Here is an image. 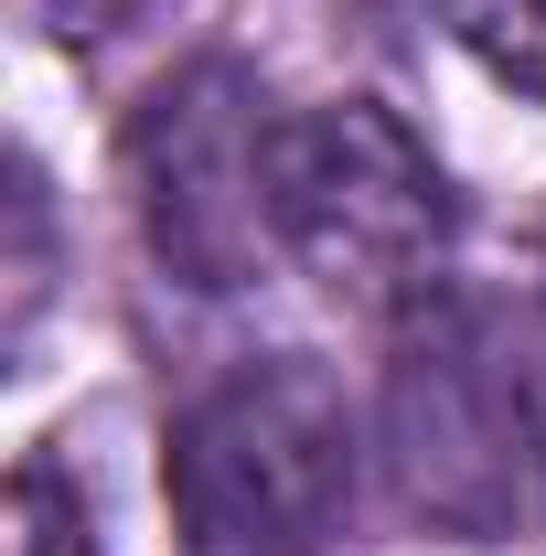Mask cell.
Wrapping results in <instances>:
<instances>
[{
	"label": "cell",
	"mask_w": 546,
	"mask_h": 556,
	"mask_svg": "<svg viewBox=\"0 0 546 556\" xmlns=\"http://www.w3.org/2000/svg\"><path fill=\"white\" fill-rule=\"evenodd\" d=\"M386 460L408 514L439 535H525L546 514V428L536 386L514 375V353L493 343L472 300H418L397 321V375H386Z\"/></svg>",
	"instance_id": "obj_2"
},
{
	"label": "cell",
	"mask_w": 546,
	"mask_h": 556,
	"mask_svg": "<svg viewBox=\"0 0 546 556\" xmlns=\"http://www.w3.org/2000/svg\"><path fill=\"white\" fill-rule=\"evenodd\" d=\"M183 556H333L353 514V417L311 364H236L172 428Z\"/></svg>",
	"instance_id": "obj_1"
},
{
	"label": "cell",
	"mask_w": 546,
	"mask_h": 556,
	"mask_svg": "<svg viewBox=\"0 0 546 556\" xmlns=\"http://www.w3.org/2000/svg\"><path fill=\"white\" fill-rule=\"evenodd\" d=\"M461 54L514 97H546V0H439Z\"/></svg>",
	"instance_id": "obj_5"
},
{
	"label": "cell",
	"mask_w": 546,
	"mask_h": 556,
	"mask_svg": "<svg viewBox=\"0 0 546 556\" xmlns=\"http://www.w3.org/2000/svg\"><path fill=\"white\" fill-rule=\"evenodd\" d=\"M11 556H97V525L54 482V460H22L11 471Z\"/></svg>",
	"instance_id": "obj_6"
},
{
	"label": "cell",
	"mask_w": 546,
	"mask_h": 556,
	"mask_svg": "<svg viewBox=\"0 0 546 556\" xmlns=\"http://www.w3.org/2000/svg\"><path fill=\"white\" fill-rule=\"evenodd\" d=\"M129 193L150 257L194 289H247L278 236V118L236 65L172 75L129 129Z\"/></svg>",
	"instance_id": "obj_4"
},
{
	"label": "cell",
	"mask_w": 546,
	"mask_h": 556,
	"mask_svg": "<svg viewBox=\"0 0 546 556\" xmlns=\"http://www.w3.org/2000/svg\"><path fill=\"white\" fill-rule=\"evenodd\" d=\"M11 225H22V278H11V343L33 332V311H44V182L33 172H11Z\"/></svg>",
	"instance_id": "obj_7"
},
{
	"label": "cell",
	"mask_w": 546,
	"mask_h": 556,
	"mask_svg": "<svg viewBox=\"0 0 546 556\" xmlns=\"http://www.w3.org/2000/svg\"><path fill=\"white\" fill-rule=\"evenodd\" d=\"M278 247L333 300L408 321L450 257V182L397 108L375 97L311 108L278 129Z\"/></svg>",
	"instance_id": "obj_3"
},
{
	"label": "cell",
	"mask_w": 546,
	"mask_h": 556,
	"mask_svg": "<svg viewBox=\"0 0 546 556\" xmlns=\"http://www.w3.org/2000/svg\"><path fill=\"white\" fill-rule=\"evenodd\" d=\"M44 11H54V33H65V43H108V33L150 22L161 0H44Z\"/></svg>",
	"instance_id": "obj_8"
}]
</instances>
